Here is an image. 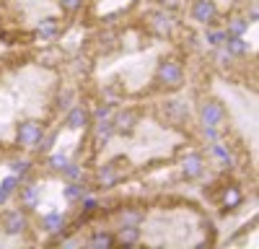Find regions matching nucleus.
I'll list each match as a JSON object with an SVG mask.
<instances>
[{
  "instance_id": "obj_1",
  "label": "nucleus",
  "mask_w": 259,
  "mask_h": 249,
  "mask_svg": "<svg viewBox=\"0 0 259 249\" xmlns=\"http://www.w3.org/2000/svg\"><path fill=\"white\" fill-rule=\"evenodd\" d=\"M158 78L166 89H179L184 83V70L177 60H163L161 68H158Z\"/></svg>"
},
{
  "instance_id": "obj_2",
  "label": "nucleus",
  "mask_w": 259,
  "mask_h": 249,
  "mask_svg": "<svg viewBox=\"0 0 259 249\" xmlns=\"http://www.w3.org/2000/svg\"><path fill=\"white\" fill-rule=\"evenodd\" d=\"M192 16L197 24L210 26V24H215V18H218V6H215L212 0H197V3L192 6Z\"/></svg>"
},
{
  "instance_id": "obj_3",
  "label": "nucleus",
  "mask_w": 259,
  "mask_h": 249,
  "mask_svg": "<svg viewBox=\"0 0 259 249\" xmlns=\"http://www.w3.org/2000/svg\"><path fill=\"white\" fill-rule=\"evenodd\" d=\"M200 117L205 122V128H218V124L226 119V109L218 101H205L202 109H200Z\"/></svg>"
},
{
  "instance_id": "obj_4",
  "label": "nucleus",
  "mask_w": 259,
  "mask_h": 249,
  "mask_svg": "<svg viewBox=\"0 0 259 249\" xmlns=\"http://www.w3.org/2000/svg\"><path fill=\"white\" fill-rule=\"evenodd\" d=\"M41 140V124L39 122H24V124H18V143L21 145H39Z\"/></svg>"
},
{
  "instance_id": "obj_5",
  "label": "nucleus",
  "mask_w": 259,
  "mask_h": 249,
  "mask_svg": "<svg viewBox=\"0 0 259 249\" xmlns=\"http://www.w3.org/2000/svg\"><path fill=\"white\" fill-rule=\"evenodd\" d=\"M26 226H29V221L21 211H11L3 216V228L8 234H21V231H26Z\"/></svg>"
},
{
  "instance_id": "obj_6",
  "label": "nucleus",
  "mask_w": 259,
  "mask_h": 249,
  "mask_svg": "<svg viewBox=\"0 0 259 249\" xmlns=\"http://www.w3.org/2000/svg\"><path fill=\"white\" fill-rule=\"evenodd\" d=\"M202 169H205V161H202L200 153H189V156L184 158V163H182V174H184L187 179H197V177L202 174Z\"/></svg>"
},
{
  "instance_id": "obj_7",
  "label": "nucleus",
  "mask_w": 259,
  "mask_h": 249,
  "mask_svg": "<svg viewBox=\"0 0 259 249\" xmlns=\"http://www.w3.org/2000/svg\"><path fill=\"white\" fill-rule=\"evenodd\" d=\"M150 29H153L158 36H168L174 31V21H171L166 13H150Z\"/></svg>"
},
{
  "instance_id": "obj_8",
  "label": "nucleus",
  "mask_w": 259,
  "mask_h": 249,
  "mask_svg": "<svg viewBox=\"0 0 259 249\" xmlns=\"http://www.w3.org/2000/svg\"><path fill=\"white\" fill-rule=\"evenodd\" d=\"M135 122H138V114L135 112H122V114H117V119L112 124H114V133L130 135V133L135 130Z\"/></svg>"
},
{
  "instance_id": "obj_9",
  "label": "nucleus",
  "mask_w": 259,
  "mask_h": 249,
  "mask_svg": "<svg viewBox=\"0 0 259 249\" xmlns=\"http://www.w3.org/2000/svg\"><path fill=\"white\" fill-rule=\"evenodd\" d=\"M223 45H226V52L228 55H236V57H241V55H246V42L241 39V36H236V34H226V42H223Z\"/></svg>"
},
{
  "instance_id": "obj_10",
  "label": "nucleus",
  "mask_w": 259,
  "mask_h": 249,
  "mask_svg": "<svg viewBox=\"0 0 259 249\" xmlns=\"http://www.w3.org/2000/svg\"><path fill=\"white\" fill-rule=\"evenodd\" d=\"M244 202V195H241V190L236 184H231V187H226L223 190V205L228 208V211H233V208H239Z\"/></svg>"
},
{
  "instance_id": "obj_11",
  "label": "nucleus",
  "mask_w": 259,
  "mask_h": 249,
  "mask_svg": "<svg viewBox=\"0 0 259 249\" xmlns=\"http://www.w3.org/2000/svg\"><path fill=\"white\" fill-rule=\"evenodd\" d=\"M138 239H140V228H138V226H127V223L119 228V234L114 236V241H117V244H124V246H127V244H135Z\"/></svg>"
},
{
  "instance_id": "obj_12",
  "label": "nucleus",
  "mask_w": 259,
  "mask_h": 249,
  "mask_svg": "<svg viewBox=\"0 0 259 249\" xmlns=\"http://www.w3.org/2000/svg\"><path fill=\"white\" fill-rule=\"evenodd\" d=\"M85 124H89V112H85L83 107L70 109V114H68V128L80 130V128H85Z\"/></svg>"
},
{
  "instance_id": "obj_13",
  "label": "nucleus",
  "mask_w": 259,
  "mask_h": 249,
  "mask_svg": "<svg viewBox=\"0 0 259 249\" xmlns=\"http://www.w3.org/2000/svg\"><path fill=\"white\" fill-rule=\"evenodd\" d=\"M96 179H99L101 187H114V184H117V172H114V166H112V163L101 166L99 174H96Z\"/></svg>"
},
{
  "instance_id": "obj_14",
  "label": "nucleus",
  "mask_w": 259,
  "mask_h": 249,
  "mask_svg": "<svg viewBox=\"0 0 259 249\" xmlns=\"http://www.w3.org/2000/svg\"><path fill=\"white\" fill-rule=\"evenodd\" d=\"M62 226H65V218L60 213H50V216L41 218V228H45V231H62Z\"/></svg>"
},
{
  "instance_id": "obj_15",
  "label": "nucleus",
  "mask_w": 259,
  "mask_h": 249,
  "mask_svg": "<svg viewBox=\"0 0 259 249\" xmlns=\"http://www.w3.org/2000/svg\"><path fill=\"white\" fill-rule=\"evenodd\" d=\"M57 18H45V21H41V24H39V29H36V34L41 36V39H52L55 34H57Z\"/></svg>"
},
{
  "instance_id": "obj_16",
  "label": "nucleus",
  "mask_w": 259,
  "mask_h": 249,
  "mask_svg": "<svg viewBox=\"0 0 259 249\" xmlns=\"http://www.w3.org/2000/svg\"><path fill=\"white\" fill-rule=\"evenodd\" d=\"M39 200V190H36V184H26V187H21V202H24L26 208H34Z\"/></svg>"
},
{
  "instance_id": "obj_17",
  "label": "nucleus",
  "mask_w": 259,
  "mask_h": 249,
  "mask_svg": "<svg viewBox=\"0 0 259 249\" xmlns=\"http://www.w3.org/2000/svg\"><path fill=\"white\" fill-rule=\"evenodd\" d=\"M163 112H166L168 117H174V119H184V117H187V109L182 107V101H166Z\"/></svg>"
},
{
  "instance_id": "obj_18",
  "label": "nucleus",
  "mask_w": 259,
  "mask_h": 249,
  "mask_svg": "<svg viewBox=\"0 0 259 249\" xmlns=\"http://www.w3.org/2000/svg\"><path fill=\"white\" fill-rule=\"evenodd\" d=\"M112 135H114V124L106 122V119H99L96 122V138L99 140H109Z\"/></svg>"
},
{
  "instance_id": "obj_19",
  "label": "nucleus",
  "mask_w": 259,
  "mask_h": 249,
  "mask_svg": "<svg viewBox=\"0 0 259 249\" xmlns=\"http://www.w3.org/2000/svg\"><path fill=\"white\" fill-rule=\"evenodd\" d=\"M16 184H18V179H16V177H8V179H3V184H0V205H3V202H6V200L13 195Z\"/></svg>"
},
{
  "instance_id": "obj_20",
  "label": "nucleus",
  "mask_w": 259,
  "mask_h": 249,
  "mask_svg": "<svg viewBox=\"0 0 259 249\" xmlns=\"http://www.w3.org/2000/svg\"><path fill=\"white\" fill-rule=\"evenodd\" d=\"M117 241H114V236L112 234H94V239H91V246H96V249H104V246H114Z\"/></svg>"
},
{
  "instance_id": "obj_21",
  "label": "nucleus",
  "mask_w": 259,
  "mask_h": 249,
  "mask_svg": "<svg viewBox=\"0 0 259 249\" xmlns=\"http://www.w3.org/2000/svg\"><path fill=\"white\" fill-rule=\"evenodd\" d=\"M83 195H85V187L83 184H68V187H65V197H68V200H83Z\"/></svg>"
},
{
  "instance_id": "obj_22",
  "label": "nucleus",
  "mask_w": 259,
  "mask_h": 249,
  "mask_svg": "<svg viewBox=\"0 0 259 249\" xmlns=\"http://www.w3.org/2000/svg\"><path fill=\"white\" fill-rule=\"evenodd\" d=\"M0 39H3L6 45H18L21 39H26V42H29L31 34H24V31H21V34H18V31H3V34H0Z\"/></svg>"
},
{
  "instance_id": "obj_23",
  "label": "nucleus",
  "mask_w": 259,
  "mask_h": 249,
  "mask_svg": "<svg viewBox=\"0 0 259 249\" xmlns=\"http://www.w3.org/2000/svg\"><path fill=\"white\" fill-rule=\"evenodd\" d=\"M246 21L244 18H231V24H228V34H236V36H241L246 31Z\"/></svg>"
},
{
  "instance_id": "obj_24",
  "label": "nucleus",
  "mask_w": 259,
  "mask_h": 249,
  "mask_svg": "<svg viewBox=\"0 0 259 249\" xmlns=\"http://www.w3.org/2000/svg\"><path fill=\"white\" fill-rule=\"evenodd\" d=\"M212 153L218 156V158H221V161H223L226 166H231V153L226 151V145H221V143H215V145H212Z\"/></svg>"
},
{
  "instance_id": "obj_25",
  "label": "nucleus",
  "mask_w": 259,
  "mask_h": 249,
  "mask_svg": "<svg viewBox=\"0 0 259 249\" xmlns=\"http://www.w3.org/2000/svg\"><path fill=\"white\" fill-rule=\"evenodd\" d=\"M99 47H101V50H112V47H114V34H112V31H106V34L101 31V34H99Z\"/></svg>"
},
{
  "instance_id": "obj_26",
  "label": "nucleus",
  "mask_w": 259,
  "mask_h": 249,
  "mask_svg": "<svg viewBox=\"0 0 259 249\" xmlns=\"http://www.w3.org/2000/svg\"><path fill=\"white\" fill-rule=\"evenodd\" d=\"M223 42H226V31H207V45L221 47Z\"/></svg>"
},
{
  "instance_id": "obj_27",
  "label": "nucleus",
  "mask_w": 259,
  "mask_h": 249,
  "mask_svg": "<svg viewBox=\"0 0 259 249\" xmlns=\"http://www.w3.org/2000/svg\"><path fill=\"white\" fill-rule=\"evenodd\" d=\"M140 218H143V216H140L138 211H124V213H122V223H127V226H138Z\"/></svg>"
},
{
  "instance_id": "obj_28",
  "label": "nucleus",
  "mask_w": 259,
  "mask_h": 249,
  "mask_svg": "<svg viewBox=\"0 0 259 249\" xmlns=\"http://www.w3.org/2000/svg\"><path fill=\"white\" fill-rule=\"evenodd\" d=\"M161 6L168 8V11H182L187 6V0H161Z\"/></svg>"
},
{
  "instance_id": "obj_29",
  "label": "nucleus",
  "mask_w": 259,
  "mask_h": 249,
  "mask_svg": "<svg viewBox=\"0 0 259 249\" xmlns=\"http://www.w3.org/2000/svg\"><path fill=\"white\" fill-rule=\"evenodd\" d=\"M80 3H83V0H60V8L68 11V13H73V11L80 8Z\"/></svg>"
},
{
  "instance_id": "obj_30",
  "label": "nucleus",
  "mask_w": 259,
  "mask_h": 249,
  "mask_svg": "<svg viewBox=\"0 0 259 249\" xmlns=\"http://www.w3.org/2000/svg\"><path fill=\"white\" fill-rule=\"evenodd\" d=\"M50 166H52V169H57V172H62L65 166H68V158L57 153V156H52V158H50Z\"/></svg>"
},
{
  "instance_id": "obj_31",
  "label": "nucleus",
  "mask_w": 259,
  "mask_h": 249,
  "mask_svg": "<svg viewBox=\"0 0 259 249\" xmlns=\"http://www.w3.org/2000/svg\"><path fill=\"white\" fill-rule=\"evenodd\" d=\"M62 172H65V177H68V179H78V177L83 174V172H80V166H75V163H68Z\"/></svg>"
},
{
  "instance_id": "obj_32",
  "label": "nucleus",
  "mask_w": 259,
  "mask_h": 249,
  "mask_svg": "<svg viewBox=\"0 0 259 249\" xmlns=\"http://www.w3.org/2000/svg\"><path fill=\"white\" fill-rule=\"evenodd\" d=\"M109 114H112V109H109V107H99V109L94 112L96 122H99V119H106V117H109Z\"/></svg>"
},
{
  "instance_id": "obj_33",
  "label": "nucleus",
  "mask_w": 259,
  "mask_h": 249,
  "mask_svg": "<svg viewBox=\"0 0 259 249\" xmlns=\"http://www.w3.org/2000/svg\"><path fill=\"white\" fill-rule=\"evenodd\" d=\"M13 172L26 174V172H29V163H26V161H16V163H13Z\"/></svg>"
},
{
  "instance_id": "obj_34",
  "label": "nucleus",
  "mask_w": 259,
  "mask_h": 249,
  "mask_svg": "<svg viewBox=\"0 0 259 249\" xmlns=\"http://www.w3.org/2000/svg\"><path fill=\"white\" fill-rule=\"evenodd\" d=\"M83 208H85V211H89V213H94V211H96V208H99V202L89 197V200H83Z\"/></svg>"
},
{
  "instance_id": "obj_35",
  "label": "nucleus",
  "mask_w": 259,
  "mask_h": 249,
  "mask_svg": "<svg viewBox=\"0 0 259 249\" xmlns=\"http://www.w3.org/2000/svg\"><path fill=\"white\" fill-rule=\"evenodd\" d=\"M39 143H41V145H39V151H50V145L55 143V135H50L47 140H39Z\"/></svg>"
},
{
  "instance_id": "obj_36",
  "label": "nucleus",
  "mask_w": 259,
  "mask_h": 249,
  "mask_svg": "<svg viewBox=\"0 0 259 249\" xmlns=\"http://www.w3.org/2000/svg\"><path fill=\"white\" fill-rule=\"evenodd\" d=\"M68 101H70V91H65V94L60 96V107H68Z\"/></svg>"
}]
</instances>
